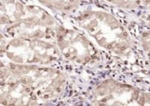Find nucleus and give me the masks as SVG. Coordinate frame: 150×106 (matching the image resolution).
I'll return each mask as SVG.
<instances>
[{
    "instance_id": "nucleus-5",
    "label": "nucleus",
    "mask_w": 150,
    "mask_h": 106,
    "mask_svg": "<svg viewBox=\"0 0 150 106\" xmlns=\"http://www.w3.org/2000/svg\"><path fill=\"white\" fill-rule=\"evenodd\" d=\"M82 0H37L41 5L66 14H75L80 8Z\"/></svg>"
},
{
    "instance_id": "nucleus-3",
    "label": "nucleus",
    "mask_w": 150,
    "mask_h": 106,
    "mask_svg": "<svg viewBox=\"0 0 150 106\" xmlns=\"http://www.w3.org/2000/svg\"><path fill=\"white\" fill-rule=\"evenodd\" d=\"M2 55L12 63L41 66L54 64L62 57L53 41L8 37L2 40Z\"/></svg>"
},
{
    "instance_id": "nucleus-1",
    "label": "nucleus",
    "mask_w": 150,
    "mask_h": 106,
    "mask_svg": "<svg viewBox=\"0 0 150 106\" xmlns=\"http://www.w3.org/2000/svg\"><path fill=\"white\" fill-rule=\"evenodd\" d=\"M57 22L41 5L24 0H1V26L5 37L55 41Z\"/></svg>"
},
{
    "instance_id": "nucleus-2",
    "label": "nucleus",
    "mask_w": 150,
    "mask_h": 106,
    "mask_svg": "<svg viewBox=\"0 0 150 106\" xmlns=\"http://www.w3.org/2000/svg\"><path fill=\"white\" fill-rule=\"evenodd\" d=\"M79 27L101 48L120 54L128 48V33L114 16L96 7L75 13Z\"/></svg>"
},
{
    "instance_id": "nucleus-6",
    "label": "nucleus",
    "mask_w": 150,
    "mask_h": 106,
    "mask_svg": "<svg viewBox=\"0 0 150 106\" xmlns=\"http://www.w3.org/2000/svg\"><path fill=\"white\" fill-rule=\"evenodd\" d=\"M105 2L111 4L112 5L118 6V7H129L130 2L132 0H104Z\"/></svg>"
},
{
    "instance_id": "nucleus-4",
    "label": "nucleus",
    "mask_w": 150,
    "mask_h": 106,
    "mask_svg": "<svg viewBox=\"0 0 150 106\" xmlns=\"http://www.w3.org/2000/svg\"><path fill=\"white\" fill-rule=\"evenodd\" d=\"M55 43L62 56L78 64H87L98 60L99 52L93 41L80 29L68 28L57 23Z\"/></svg>"
}]
</instances>
